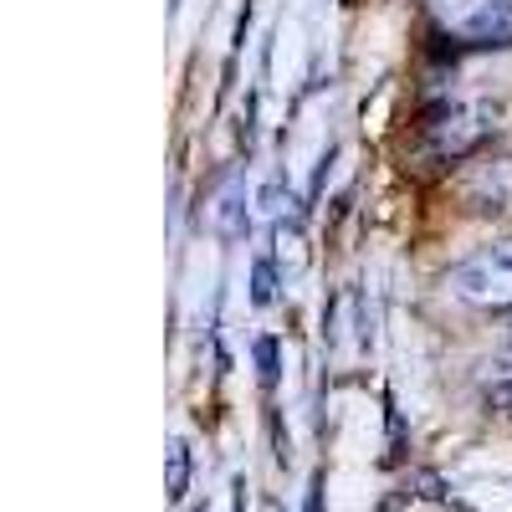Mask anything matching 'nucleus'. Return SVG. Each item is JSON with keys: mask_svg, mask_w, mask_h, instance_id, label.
<instances>
[{"mask_svg": "<svg viewBox=\"0 0 512 512\" xmlns=\"http://www.w3.org/2000/svg\"><path fill=\"white\" fill-rule=\"evenodd\" d=\"M200 512H205V507H200Z\"/></svg>", "mask_w": 512, "mask_h": 512, "instance_id": "12", "label": "nucleus"}, {"mask_svg": "<svg viewBox=\"0 0 512 512\" xmlns=\"http://www.w3.org/2000/svg\"><path fill=\"white\" fill-rule=\"evenodd\" d=\"M251 226H256V195H246V185L231 180L216 200H210V231L236 246V241L251 236Z\"/></svg>", "mask_w": 512, "mask_h": 512, "instance_id": "4", "label": "nucleus"}, {"mask_svg": "<svg viewBox=\"0 0 512 512\" xmlns=\"http://www.w3.org/2000/svg\"><path fill=\"white\" fill-rule=\"evenodd\" d=\"M451 292L472 308L512 313V241L477 246L461 267H451Z\"/></svg>", "mask_w": 512, "mask_h": 512, "instance_id": "1", "label": "nucleus"}, {"mask_svg": "<svg viewBox=\"0 0 512 512\" xmlns=\"http://www.w3.org/2000/svg\"><path fill=\"white\" fill-rule=\"evenodd\" d=\"M507 349H512V323H507Z\"/></svg>", "mask_w": 512, "mask_h": 512, "instance_id": "11", "label": "nucleus"}, {"mask_svg": "<svg viewBox=\"0 0 512 512\" xmlns=\"http://www.w3.org/2000/svg\"><path fill=\"white\" fill-rule=\"evenodd\" d=\"M256 369L267 390H277V338H256Z\"/></svg>", "mask_w": 512, "mask_h": 512, "instance_id": "10", "label": "nucleus"}, {"mask_svg": "<svg viewBox=\"0 0 512 512\" xmlns=\"http://www.w3.org/2000/svg\"><path fill=\"white\" fill-rule=\"evenodd\" d=\"M272 262H277V272H282V282H292V277H303L308 272V236H303V226L297 221H282V226H272Z\"/></svg>", "mask_w": 512, "mask_h": 512, "instance_id": "5", "label": "nucleus"}, {"mask_svg": "<svg viewBox=\"0 0 512 512\" xmlns=\"http://www.w3.org/2000/svg\"><path fill=\"white\" fill-rule=\"evenodd\" d=\"M277 287H282L277 262H272V256H256V262H251V308H272Z\"/></svg>", "mask_w": 512, "mask_h": 512, "instance_id": "9", "label": "nucleus"}, {"mask_svg": "<svg viewBox=\"0 0 512 512\" xmlns=\"http://www.w3.org/2000/svg\"><path fill=\"white\" fill-rule=\"evenodd\" d=\"M436 16L461 47H512V0H436Z\"/></svg>", "mask_w": 512, "mask_h": 512, "instance_id": "3", "label": "nucleus"}, {"mask_svg": "<svg viewBox=\"0 0 512 512\" xmlns=\"http://www.w3.org/2000/svg\"><path fill=\"white\" fill-rule=\"evenodd\" d=\"M164 497L169 502H185V492H190V446L175 436L169 441V451H164Z\"/></svg>", "mask_w": 512, "mask_h": 512, "instance_id": "7", "label": "nucleus"}, {"mask_svg": "<svg viewBox=\"0 0 512 512\" xmlns=\"http://www.w3.org/2000/svg\"><path fill=\"white\" fill-rule=\"evenodd\" d=\"M482 400H487L492 410H512V349H507V359L487 364V374H482Z\"/></svg>", "mask_w": 512, "mask_h": 512, "instance_id": "8", "label": "nucleus"}, {"mask_svg": "<svg viewBox=\"0 0 512 512\" xmlns=\"http://www.w3.org/2000/svg\"><path fill=\"white\" fill-rule=\"evenodd\" d=\"M292 190H287V180L282 175H272V180H262V190H256V216H262L267 226H282V221H297L292 216Z\"/></svg>", "mask_w": 512, "mask_h": 512, "instance_id": "6", "label": "nucleus"}, {"mask_svg": "<svg viewBox=\"0 0 512 512\" xmlns=\"http://www.w3.org/2000/svg\"><path fill=\"white\" fill-rule=\"evenodd\" d=\"M497 118H502L497 103H446V108L431 113V123H425V144H431V154L441 164H456L492 139Z\"/></svg>", "mask_w": 512, "mask_h": 512, "instance_id": "2", "label": "nucleus"}]
</instances>
